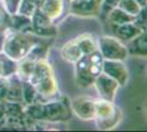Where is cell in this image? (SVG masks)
<instances>
[{
    "mask_svg": "<svg viewBox=\"0 0 147 132\" xmlns=\"http://www.w3.org/2000/svg\"><path fill=\"white\" fill-rule=\"evenodd\" d=\"M41 38L33 32L14 31L7 29L2 52L11 60L19 62L30 54Z\"/></svg>",
    "mask_w": 147,
    "mask_h": 132,
    "instance_id": "obj_1",
    "label": "cell"
},
{
    "mask_svg": "<svg viewBox=\"0 0 147 132\" xmlns=\"http://www.w3.org/2000/svg\"><path fill=\"white\" fill-rule=\"evenodd\" d=\"M8 88V78L7 77H0V100H5Z\"/></svg>",
    "mask_w": 147,
    "mask_h": 132,
    "instance_id": "obj_30",
    "label": "cell"
},
{
    "mask_svg": "<svg viewBox=\"0 0 147 132\" xmlns=\"http://www.w3.org/2000/svg\"><path fill=\"white\" fill-rule=\"evenodd\" d=\"M37 9H38L37 0H21L17 12L31 18Z\"/></svg>",
    "mask_w": 147,
    "mask_h": 132,
    "instance_id": "obj_23",
    "label": "cell"
},
{
    "mask_svg": "<svg viewBox=\"0 0 147 132\" xmlns=\"http://www.w3.org/2000/svg\"><path fill=\"white\" fill-rule=\"evenodd\" d=\"M7 78H8V88H7L5 101L22 104V79L19 77L17 73L8 76Z\"/></svg>",
    "mask_w": 147,
    "mask_h": 132,
    "instance_id": "obj_12",
    "label": "cell"
},
{
    "mask_svg": "<svg viewBox=\"0 0 147 132\" xmlns=\"http://www.w3.org/2000/svg\"><path fill=\"white\" fill-rule=\"evenodd\" d=\"M9 25V14L0 2V30H7Z\"/></svg>",
    "mask_w": 147,
    "mask_h": 132,
    "instance_id": "obj_29",
    "label": "cell"
},
{
    "mask_svg": "<svg viewBox=\"0 0 147 132\" xmlns=\"http://www.w3.org/2000/svg\"><path fill=\"white\" fill-rule=\"evenodd\" d=\"M43 0H37V2H38V5H40V2H42Z\"/></svg>",
    "mask_w": 147,
    "mask_h": 132,
    "instance_id": "obj_35",
    "label": "cell"
},
{
    "mask_svg": "<svg viewBox=\"0 0 147 132\" xmlns=\"http://www.w3.org/2000/svg\"><path fill=\"white\" fill-rule=\"evenodd\" d=\"M32 32L40 38H52L57 34V25L55 21L46 17L40 9H37L31 17Z\"/></svg>",
    "mask_w": 147,
    "mask_h": 132,
    "instance_id": "obj_7",
    "label": "cell"
},
{
    "mask_svg": "<svg viewBox=\"0 0 147 132\" xmlns=\"http://www.w3.org/2000/svg\"><path fill=\"white\" fill-rule=\"evenodd\" d=\"M44 101L37 100L30 105L24 106V114L26 121L31 120L33 122H44Z\"/></svg>",
    "mask_w": 147,
    "mask_h": 132,
    "instance_id": "obj_18",
    "label": "cell"
},
{
    "mask_svg": "<svg viewBox=\"0 0 147 132\" xmlns=\"http://www.w3.org/2000/svg\"><path fill=\"white\" fill-rule=\"evenodd\" d=\"M105 20L110 23L111 26H115V25H122L125 23H132V22H134L135 17L126 13L125 11H123L122 9L117 7L107 14Z\"/></svg>",
    "mask_w": 147,
    "mask_h": 132,
    "instance_id": "obj_19",
    "label": "cell"
},
{
    "mask_svg": "<svg viewBox=\"0 0 147 132\" xmlns=\"http://www.w3.org/2000/svg\"><path fill=\"white\" fill-rule=\"evenodd\" d=\"M146 21H147V16H146V7L143 8L140 13L137 16H135L134 24L140 28L143 32H146Z\"/></svg>",
    "mask_w": 147,
    "mask_h": 132,
    "instance_id": "obj_28",
    "label": "cell"
},
{
    "mask_svg": "<svg viewBox=\"0 0 147 132\" xmlns=\"http://www.w3.org/2000/svg\"><path fill=\"white\" fill-rule=\"evenodd\" d=\"M41 99L42 98L40 97L35 86L29 81L22 79V104L25 106V105H30Z\"/></svg>",
    "mask_w": 147,
    "mask_h": 132,
    "instance_id": "obj_22",
    "label": "cell"
},
{
    "mask_svg": "<svg viewBox=\"0 0 147 132\" xmlns=\"http://www.w3.org/2000/svg\"><path fill=\"white\" fill-rule=\"evenodd\" d=\"M35 63H36V61L34 58H32L30 55H28L24 58H22L21 61H19L18 67H17V74L19 75V77L23 81H29L34 72Z\"/></svg>",
    "mask_w": 147,
    "mask_h": 132,
    "instance_id": "obj_21",
    "label": "cell"
},
{
    "mask_svg": "<svg viewBox=\"0 0 147 132\" xmlns=\"http://www.w3.org/2000/svg\"><path fill=\"white\" fill-rule=\"evenodd\" d=\"M92 86L98 93V98L109 101H114L120 88L119 83L104 73H101L94 78Z\"/></svg>",
    "mask_w": 147,
    "mask_h": 132,
    "instance_id": "obj_8",
    "label": "cell"
},
{
    "mask_svg": "<svg viewBox=\"0 0 147 132\" xmlns=\"http://www.w3.org/2000/svg\"><path fill=\"white\" fill-rule=\"evenodd\" d=\"M122 109L114 104V101L96 99L94 100V119L96 127L99 130H113L122 121Z\"/></svg>",
    "mask_w": 147,
    "mask_h": 132,
    "instance_id": "obj_3",
    "label": "cell"
},
{
    "mask_svg": "<svg viewBox=\"0 0 147 132\" xmlns=\"http://www.w3.org/2000/svg\"><path fill=\"white\" fill-rule=\"evenodd\" d=\"M61 58L70 64H75L81 56H84L82 52L79 49L78 44L76 42V40L73 39L70 41H68L66 44L63 45L61 50Z\"/></svg>",
    "mask_w": 147,
    "mask_h": 132,
    "instance_id": "obj_16",
    "label": "cell"
},
{
    "mask_svg": "<svg viewBox=\"0 0 147 132\" xmlns=\"http://www.w3.org/2000/svg\"><path fill=\"white\" fill-rule=\"evenodd\" d=\"M0 77H5V70H3V65H2L1 57H0Z\"/></svg>",
    "mask_w": 147,
    "mask_h": 132,
    "instance_id": "obj_34",
    "label": "cell"
},
{
    "mask_svg": "<svg viewBox=\"0 0 147 132\" xmlns=\"http://www.w3.org/2000/svg\"><path fill=\"white\" fill-rule=\"evenodd\" d=\"M5 114H6V104L5 100H0V122H2V120L5 119Z\"/></svg>",
    "mask_w": 147,
    "mask_h": 132,
    "instance_id": "obj_31",
    "label": "cell"
},
{
    "mask_svg": "<svg viewBox=\"0 0 147 132\" xmlns=\"http://www.w3.org/2000/svg\"><path fill=\"white\" fill-rule=\"evenodd\" d=\"M0 57H1V61H2V65H3V70H5V77L12 75L17 73V67H18V62L11 60L10 57H8L3 53L1 52L0 53Z\"/></svg>",
    "mask_w": 147,
    "mask_h": 132,
    "instance_id": "obj_25",
    "label": "cell"
},
{
    "mask_svg": "<svg viewBox=\"0 0 147 132\" xmlns=\"http://www.w3.org/2000/svg\"><path fill=\"white\" fill-rule=\"evenodd\" d=\"M75 67V78L76 82L82 88L91 87L94 82V77L90 74L89 72V61H88V56L84 55L81 56L74 64Z\"/></svg>",
    "mask_w": 147,
    "mask_h": 132,
    "instance_id": "obj_11",
    "label": "cell"
},
{
    "mask_svg": "<svg viewBox=\"0 0 147 132\" xmlns=\"http://www.w3.org/2000/svg\"><path fill=\"white\" fill-rule=\"evenodd\" d=\"M135 1H136L141 7H143V8L147 7V0H135Z\"/></svg>",
    "mask_w": 147,
    "mask_h": 132,
    "instance_id": "obj_33",
    "label": "cell"
},
{
    "mask_svg": "<svg viewBox=\"0 0 147 132\" xmlns=\"http://www.w3.org/2000/svg\"><path fill=\"white\" fill-rule=\"evenodd\" d=\"M8 29L14 31L32 32V20L30 17H26L20 13H14L9 16V25Z\"/></svg>",
    "mask_w": 147,
    "mask_h": 132,
    "instance_id": "obj_17",
    "label": "cell"
},
{
    "mask_svg": "<svg viewBox=\"0 0 147 132\" xmlns=\"http://www.w3.org/2000/svg\"><path fill=\"white\" fill-rule=\"evenodd\" d=\"M121 0H102V6H101V10H100V16L105 19L107 14L110 12L112 9L117 8L119 6Z\"/></svg>",
    "mask_w": 147,
    "mask_h": 132,
    "instance_id": "obj_26",
    "label": "cell"
},
{
    "mask_svg": "<svg viewBox=\"0 0 147 132\" xmlns=\"http://www.w3.org/2000/svg\"><path fill=\"white\" fill-rule=\"evenodd\" d=\"M5 35H6V30H0V53L2 52V49H3Z\"/></svg>",
    "mask_w": 147,
    "mask_h": 132,
    "instance_id": "obj_32",
    "label": "cell"
},
{
    "mask_svg": "<svg viewBox=\"0 0 147 132\" xmlns=\"http://www.w3.org/2000/svg\"><path fill=\"white\" fill-rule=\"evenodd\" d=\"M117 7L120 9H122L123 11H125L131 16H134V17L137 16L143 9V7L140 6L135 0H121Z\"/></svg>",
    "mask_w": 147,
    "mask_h": 132,
    "instance_id": "obj_24",
    "label": "cell"
},
{
    "mask_svg": "<svg viewBox=\"0 0 147 132\" xmlns=\"http://www.w3.org/2000/svg\"><path fill=\"white\" fill-rule=\"evenodd\" d=\"M98 50L103 60L110 61H125L129 57L126 45L117 37L102 35L98 38Z\"/></svg>",
    "mask_w": 147,
    "mask_h": 132,
    "instance_id": "obj_4",
    "label": "cell"
},
{
    "mask_svg": "<svg viewBox=\"0 0 147 132\" xmlns=\"http://www.w3.org/2000/svg\"><path fill=\"white\" fill-rule=\"evenodd\" d=\"M38 9L53 21H56L64 12L65 0H43L40 2Z\"/></svg>",
    "mask_w": 147,
    "mask_h": 132,
    "instance_id": "obj_13",
    "label": "cell"
},
{
    "mask_svg": "<svg viewBox=\"0 0 147 132\" xmlns=\"http://www.w3.org/2000/svg\"><path fill=\"white\" fill-rule=\"evenodd\" d=\"M113 28V32L115 34L119 40H121L122 42H129L132 39H134L135 37H137L138 34H141L142 30L140 28H137L134 24V22L132 23H125L122 25H115L112 26Z\"/></svg>",
    "mask_w": 147,
    "mask_h": 132,
    "instance_id": "obj_15",
    "label": "cell"
},
{
    "mask_svg": "<svg viewBox=\"0 0 147 132\" xmlns=\"http://www.w3.org/2000/svg\"><path fill=\"white\" fill-rule=\"evenodd\" d=\"M73 112L69 104L63 99H49L44 101V122L63 123L69 121Z\"/></svg>",
    "mask_w": 147,
    "mask_h": 132,
    "instance_id": "obj_5",
    "label": "cell"
},
{
    "mask_svg": "<svg viewBox=\"0 0 147 132\" xmlns=\"http://www.w3.org/2000/svg\"><path fill=\"white\" fill-rule=\"evenodd\" d=\"M75 40L84 55H89L92 52L98 50V38H96L92 34L85 33L75 38Z\"/></svg>",
    "mask_w": 147,
    "mask_h": 132,
    "instance_id": "obj_20",
    "label": "cell"
},
{
    "mask_svg": "<svg viewBox=\"0 0 147 132\" xmlns=\"http://www.w3.org/2000/svg\"><path fill=\"white\" fill-rule=\"evenodd\" d=\"M43 100L54 99L58 94V84L56 81L54 70L46 57L37 60L34 72L29 79Z\"/></svg>",
    "mask_w": 147,
    "mask_h": 132,
    "instance_id": "obj_2",
    "label": "cell"
},
{
    "mask_svg": "<svg viewBox=\"0 0 147 132\" xmlns=\"http://www.w3.org/2000/svg\"><path fill=\"white\" fill-rule=\"evenodd\" d=\"M0 2H1V5L3 6L7 13H8L9 16H11V14L17 13L21 0H0Z\"/></svg>",
    "mask_w": 147,
    "mask_h": 132,
    "instance_id": "obj_27",
    "label": "cell"
},
{
    "mask_svg": "<svg viewBox=\"0 0 147 132\" xmlns=\"http://www.w3.org/2000/svg\"><path fill=\"white\" fill-rule=\"evenodd\" d=\"M102 0H70L69 13L79 18H98Z\"/></svg>",
    "mask_w": 147,
    "mask_h": 132,
    "instance_id": "obj_6",
    "label": "cell"
},
{
    "mask_svg": "<svg viewBox=\"0 0 147 132\" xmlns=\"http://www.w3.org/2000/svg\"><path fill=\"white\" fill-rule=\"evenodd\" d=\"M126 47L129 54L137 55V56L146 57L147 55V34L146 32H142L137 37L126 42Z\"/></svg>",
    "mask_w": 147,
    "mask_h": 132,
    "instance_id": "obj_14",
    "label": "cell"
},
{
    "mask_svg": "<svg viewBox=\"0 0 147 132\" xmlns=\"http://www.w3.org/2000/svg\"><path fill=\"white\" fill-rule=\"evenodd\" d=\"M102 73L110 76L115 82L119 83L120 87L125 86L129 78V73L127 66L123 61H110L103 60L102 63Z\"/></svg>",
    "mask_w": 147,
    "mask_h": 132,
    "instance_id": "obj_10",
    "label": "cell"
},
{
    "mask_svg": "<svg viewBox=\"0 0 147 132\" xmlns=\"http://www.w3.org/2000/svg\"><path fill=\"white\" fill-rule=\"evenodd\" d=\"M94 100L90 97L79 96L71 99L69 106L73 114L82 121H93L94 119Z\"/></svg>",
    "mask_w": 147,
    "mask_h": 132,
    "instance_id": "obj_9",
    "label": "cell"
}]
</instances>
